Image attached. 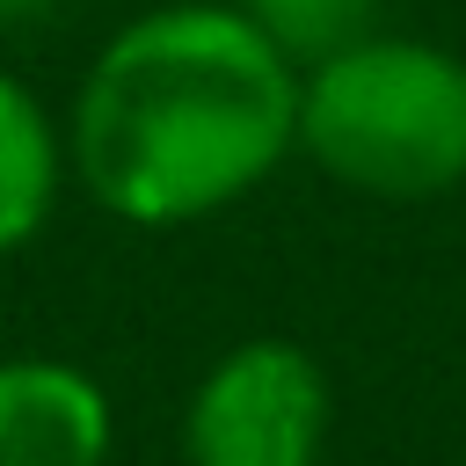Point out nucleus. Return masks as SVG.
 <instances>
[{"instance_id":"obj_1","label":"nucleus","mask_w":466,"mask_h":466,"mask_svg":"<svg viewBox=\"0 0 466 466\" xmlns=\"http://www.w3.org/2000/svg\"><path fill=\"white\" fill-rule=\"evenodd\" d=\"M299 153V66L240 0H153L116 22L73 102L66 160L95 211L175 233L233 211Z\"/></svg>"},{"instance_id":"obj_2","label":"nucleus","mask_w":466,"mask_h":466,"mask_svg":"<svg viewBox=\"0 0 466 466\" xmlns=\"http://www.w3.org/2000/svg\"><path fill=\"white\" fill-rule=\"evenodd\" d=\"M299 160L371 204H430L466 182V58L415 29H371L299 73Z\"/></svg>"},{"instance_id":"obj_3","label":"nucleus","mask_w":466,"mask_h":466,"mask_svg":"<svg viewBox=\"0 0 466 466\" xmlns=\"http://www.w3.org/2000/svg\"><path fill=\"white\" fill-rule=\"evenodd\" d=\"M328 430V364L291 335H248L197 371L182 400V466H320Z\"/></svg>"},{"instance_id":"obj_4","label":"nucleus","mask_w":466,"mask_h":466,"mask_svg":"<svg viewBox=\"0 0 466 466\" xmlns=\"http://www.w3.org/2000/svg\"><path fill=\"white\" fill-rule=\"evenodd\" d=\"M116 408L73 357H0V466H109Z\"/></svg>"},{"instance_id":"obj_5","label":"nucleus","mask_w":466,"mask_h":466,"mask_svg":"<svg viewBox=\"0 0 466 466\" xmlns=\"http://www.w3.org/2000/svg\"><path fill=\"white\" fill-rule=\"evenodd\" d=\"M66 182H73L66 116H51V102L15 66H0V262L51 226Z\"/></svg>"},{"instance_id":"obj_6","label":"nucleus","mask_w":466,"mask_h":466,"mask_svg":"<svg viewBox=\"0 0 466 466\" xmlns=\"http://www.w3.org/2000/svg\"><path fill=\"white\" fill-rule=\"evenodd\" d=\"M240 7H248V22H255L299 73H306L313 58H328V51L386 29V0H240Z\"/></svg>"},{"instance_id":"obj_7","label":"nucleus","mask_w":466,"mask_h":466,"mask_svg":"<svg viewBox=\"0 0 466 466\" xmlns=\"http://www.w3.org/2000/svg\"><path fill=\"white\" fill-rule=\"evenodd\" d=\"M44 15H51V0H0V29H29Z\"/></svg>"}]
</instances>
